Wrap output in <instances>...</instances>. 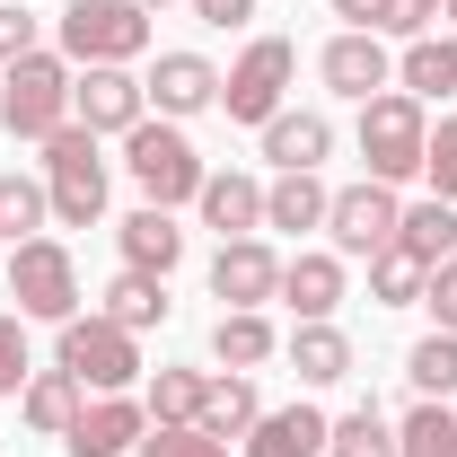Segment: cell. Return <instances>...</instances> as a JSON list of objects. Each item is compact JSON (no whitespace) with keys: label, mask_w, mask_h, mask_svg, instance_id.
Here are the masks:
<instances>
[{"label":"cell","mask_w":457,"mask_h":457,"mask_svg":"<svg viewBox=\"0 0 457 457\" xmlns=\"http://www.w3.org/2000/svg\"><path fill=\"white\" fill-rule=\"evenodd\" d=\"M255 413H264L255 378H246V370H228V378H212V396H203V413H194V431H212V440H246V431H255Z\"/></svg>","instance_id":"cb8c5ba5"},{"label":"cell","mask_w":457,"mask_h":457,"mask_svg":"<svg viewBox=\"0 0 457 457\" xmlns=\"http://www.w3.org/2000/svg\"><path fill=\"white\" fill-rule=\"evenodd\" d=\"M97 317H114L123 335H141V326H168V273H132V264H123V273L106 282V308H97Z\"/></svg>","instance_id":"603a6c76"},{"label":"cell","mask_w":457,"mask_h":457,"mask_svg":"<svg viewBox=\"0 0 457 457\" xmlns=\"http://www.w3.org/2000/svg\"><path fill=\"white\" fill-rule=\"evenodd\" d=\"M326 150H335V123H326V114L317 106H299V114H273V123H264V159H273V168H326Z\"/></svg>","instance_id":"9a60e30c"},{"label":"cell","mask_w":457,"mask_h":457,"mask_svg":"<svg viewBox=\"0 0 457 457\" xmlns=\"http://www.w3.org/2000/svg\"><path fill=\"white\" fill-rule=\"evenodd\" d=\"M132 457H228V440H212V431H194V422H150Z\"/></svg>","instance_id":"836d02e7"},{"label":"cell","mask_w":457,"mask_h":457,"mask_svg":"<svg viewBox=\"0 0 457 457\" xmlns=\"http://www.w3.org/2000/svg\"><path fill=\"white\" fill-rule=\"evenodd\" d=\"M150 54V9L141 0H71L62 9V62L97 71V62H141Z\"/></svg>","instance_id":"3957f363"},{"label":"cell","mask_w":457,"mask_h":457,"mask_svg":"<svg viewBox=\"0 0 457 457\" xmlns=\"http://www.w3.org/2000/svg\"><path fill=\"white\" fill-rule=\"evenodd\" d=\"M9 299L18 317H45V326H71L79 317V264L62 237H18L9 246Z\"/></svg>","instance_id":"8992f818"},{"label":"cell","mask_w":457,"mask_h":457,"mask_svg":"<svg viewBox=\"0 0 457 457\" xmlns=\"http://www.w3.org/2000/svg\"><path fill=\"white\" fill-rule=\"evenodd\" d=\"M282 299L299 308V326H308V317H335L343 308V255H290L282 264Z\"/></svg>","instance_id":"7402d4cb"},{"label":"cell","mask_w":457,"mask_h":457,"mask_svg":"<svg viewBox=\"0 0 457 457\" xmlns=\"http://www.w3.org/2000/svg\"><path fill=\"white\" fill-rule=\"evenodd\" d=\"M326 413L317 404H282V413H255V431H246V457H317L326 449Z\"/></svg>","instance_id":"2e32d148"},{"label":"cell","mask_w":457,"mask_h":457,"mask_svg":"<svg viewBox=\"0 0 457 457\" xmlns=\"http://www.w3.org/2000/svg\"><path fill=\"white\" fill-rule=\"evenodd\" d=\"M431 18H440V0H378V18H370V36H431Z\"/></svg>","instance_id":"8d00e7d4"},{"label":"cell","mask_w":457,"mask_h":457,"mask_svg":"<svg viewBox=\"0 0 457 457\" xmlns=\"http://www.w3.org/2000/svg\"><path fill=\"white\" fill-rule=\"evenodd\" d=\"M396 246L413 255V264H449V246H457V203H413L404 212V228H396Z\"/></svg>","instance_id":"4316f807"},{"label":"cell","mask_w":457,"mask_h":457,"mask_svg":"<svg viewBox=\"0 0 457 457\" xmlns=\"http://www.w3.org/2000/svg\"><path fill=\"white\" fill-rule=\"evenodd\" d=\"M212 361H220V370H264V361H273V326H264L255 308H220V326H212Z\"/></svg>","instance_id":"484cf974"},{"label":"cell","mask_w":457,"mask_h":457,"mask_svg":"<svg viewBox=\"0 0 457 457\" xmlns=\"http://www.w3.org/2000/svg\"><path fill=\"white\" fill-rule=\"evenodd\" d=\"M194 18H203V27H246L255 0H194Z\"/></svg>","instance_id":"ab89813d"},{"label":"cell","mask_w":457,"mask_h":457,"mask_svg":"<svg viewBox=\"0 0 457 457\" xmlns=\"http://www.w3.org/2000/svg\"><path fill=\"white\" fill-rule=\"evenodd\" d=\"M212 299H220V308H264V299H282V255H273L264 237H220V255H212Z\"/></svg>","instance_id":"8fae6325"},{"label":"cell","mask_w":457,"mask_h":457,"mask_svg":"<svg viewBox=\"0 0 457 457\" xmlns=\"http://www.w3.org/2000/svg\"><path fill=\"white\" fill-rule=\"evenodd\" d=\"M141 114H150V88L132 79V62H97L71 79V123H88V132H132Z\"/></svg>","instance_id":"30bf717a"},{"label":"cell","mask_w":457,"mask_h":457,"mask_svg":"<svg viewBox=\"0 0 457 457\" xmlns=\"http://www.w3.org/2000/svg\"><path fill=\"white\" fill-rule=\"evenodd\" d=\"M290 370H299L308 387H335V378H352V335H343L335 317H308V326L290 335Z\"/></svg>","instance_id":"d6986e66"},{"label":"cell","mask_w":457,"mask_h":457,"mask_svg":"<svg viewBox=\"0 0 457 457\" xmlns=\"http://www.w3.org/2000/svg\"><path fill=\"white\" fill-rule=\"evenodd\" d=\"M141 431H150V404L97 396V404H79V422L62 431V449L71 457H123V449H141Z\"/></svg>","instance_id":"4fadbf2b"},{"label":"cell","mask_w":457,"mask_h":457,"mask_svg":"<svg viewBox=\"0 0 457 457\" xmlns=\"http://www.w3.org/2000/svg\"><path fill=\"white\" fill-rule=\"evenodd\" d=\"M0 123H9V141H36L45 150L62 123H71V62L45 54V45L27 62H9L0 71Z\"/></svg>","instance_id":"6da1fadb"},{"label":"cell","mask_w":457,"mask_h":457,"mask_svg":"<svg viewBox=\"0 0 457 457\" xmlns=\"http://www.w3.org/2000/svg\"><path fill=\"white\" fill-rule=\"evenodd\" d=\"M203 396H212L203 370H159V378H150V422H194Z\"/></svg>","instance_id":"d6a6232c"},{"label":"cell","mask_w":457,"mask_h":457,"mask_svg":"<svg viewBox=\"0 0 457 457\" xmlns=\"http://www.w3.org/2000/svg\"><path fill=\"white\" fill-rule=\"evenodd\" d=\"M387 71H396V62H387V36H370V27H343L335 45L317 54V79H326L335 97H352V106H370V97L387 88Z\"/></svg>","instance_id":"7c38bea8"},{"label":"cell","mask_w":457,"mask_h":457,"mask_svg":"<svg viewBox=\"0 0 457 457\" xmlns=\"http://www.w3.org/2000/svg\"><path fill=\"white\" fill-rule=\"evenodd\" d=\"M27 54H36V9L0 0V71H9V62H27Z\"/></svg>","instance_id":"74e56055"},{"label":"cell","mask_w":457,"mask_h":457,"mask_svg":"<svg viewBox=\"0 0 457 457\" xmlns=\"http://www.w3.org/2000/svg\"><path fill=\"white\" fill-rule=\"evenodd\" d=\"M422 308L440 317V335H457V255H449V264H431V282H422Z\"/></svg>","instance_id":"f35d334b"},{"label":"cell","mask_w":457,"mask_h":457,"mask_svg":"<svg viewBox=\"0 0 457 457\" xmlns=\"http://www.w3.org/2000/svg\"><path fill=\"white\" fill-rule=\"evenodd\" d=\"M396 457H457V413H449L440 396H422V404L396 422Z\"/></svg>","instance_id":"83f0119b"},{"label":"cell","mask_w":457,"mask_h":457,"mask_svg":"<svg viewBox=\"0 0 457 457\" xmlns=\"http://www.w3.org/2000/svg\"><path fill=\"white\" fill-rule=\"evenodd\" d=\"M404 378H413V396H457V335H422L404 352Z\"/></svg>","instance_id":"f1b7e54d"},{"label":"cell","mask_w":457,"mask_h":457,"mask_svg":"<svg viewBox=\"0 0 457 457\" xmlns=\"http://www.w3.org/2000/svg\"><path fill=\"white\" fill-rule=\"evenodd\" d=\"M326 228H335V255H387V246H396V228H404L396 185H378V176L343 185L335 203H326Z\"/></svg>","instance_id":"9c48e42d"},{"label":"cell","mask_w":457,"mask_h":457,"mask_svg":"<svg viewBox=\"0 0 457 457\" xmlns=\"http://www.w3.org/2000/svg\"><path fill=\"white\" fill-rule=\"evenodd\" d=\"M123 168H132V185H141V194H150L159 212L194 203V194H203V176H212L203 159H194V141H185L176 123H150V114H141V123L123 132Z\"/></svg>","instance_id":"277c9868"},{"label":"cell","mask_w":457,"mask_h":457,"mask_svg":"<svg viewBox=\"0 0 457 457\" xmlns=\"http://www.w3.org/2000/svg\"><path fill=\"white\" fill-rule=\"evenodd\" d=\"M422 141H431V114H422V97L378 88V97L361 106V159H370V176H378V185L422 176Z\"/></svg>","instance_id":"5b68a950"},{"label":"cell","mask_w":457,"mask_h":457,"mask_svg":"<svg viewBox=\"0 0 457 457\" xmlns=\"http://www.w3.org/2000/svg\"><path fill=\"white\" fill-rule=\"evenodd\" d=\"M440 18H457V0H440Z\"/></svg>","instance_id":"b9f144b4"},{"label":"cell","mask_w":457,"mask_h":457,"mask_svg":"<svg viewBox=\"0 0 457 457\" xmlns=\"http://www.w3.org/2000/svg\"><path fill=\"white\" fill-rule=\"evenodd\" d=\"M422 176H431V194H440V203H457V114L431 123V141H422Z\"/></svg>","instance_id":"e575fe53"},{"label":"cell","mask_w":457,"mask_h":457,"mask_svg":"<svg viewBox=\"0 0 457 457\" xmlns=\"http://www.w3.org/2000/svg\"><path fill=\"white\" fill-rule=\"evenodd\" d=\"M54 370H71L79 387H97V396H123L132 378H141V352H132V335L114 326V317H71L54 343Z\"/></svg>","instance_id":"52a82bcc"},{"label":"cell","mask_w":457,"mask_h":457,"mask_svg":"<svg viewBox=\"0 0 457 457\" xmlns=\"http://www.w3.org/2000/svg\"><path fill=\"white\" fill-rule=\"evenodd\" d=\"M141 9H168V0H141Z\"/></svg>","instance_id":"7bdbcfd3"},{"label":"cell","mask_w":457,"mask_h":457,"mask_svg":"<svg viewBox=\"0 0 457 457\" xmlns=\"http://www.w3.org/2000/svg\"><path fill=\"white\" fill-rule=\"evenodd\" d=\"M396 79H404V97H457V36L440 45V36H413L404 45V62H396Z\"/></svg>","instance_id":"d4e9b609"},{"label":"cell","mask_w":457,"mask_h":457,"mask_svg":"<svg viewBox=\"0 0 457 457\" xmlns=\"http://www.w3.org/2000/svg\"><path fill=\"white\" fill-rule=\"evenodd\" d=\"M45 203H54L62 228L106 220V159H97V132L88 123H62L45 141Z\"/></svg>","instance_id":"7a4b0ae2"},{"label":"cell","mask_w":457,"mask_h":457,"mask_svg":"<svg viewBox=\"0 0 457 457\" xmlns=\"http://www.w3.org/2000/svg\"><path fill=\"white\" fill-rule=\"evenodd\" d=\"M326 203H335V194L317 185V168H290V176L264 185V228H290V237H299V228H326Z\"/></svg>","instance_id":"ffe728a7"},{"label":"cell","mask_w":457,"mask_h":457,"mask_svg":"<svg viewBox=\"0 0 457 457\" xmlns=\"http://www.w3.org/2000/svg\"><path fill=\"white\" fill-rule=\"evenodd\" d=\"M114 237H123V264H132V273H176V255H185V228H176V212H159V203H141Z\"/></svg>","instance_id":"ac0fdd59"},{"label":"cell","mask_w":457,"mask_h":457,"mask_svg":"<svg viewBox=\"0 0 457 457\" xmlns=\"http://www.w3.org/2000/svg\"><path fill=\"white\" fill-rule=\"evenodd\" d=\"M326 449H335V457H396V431H387L378 404H352L335 431H326Z\"/></svg>","instance_id":"4dcf8cb0"},{"label":"cell","mask_w":457,"mask_h":457,"mask_svg":"<svg viewBox=\"0 0 457 457\" xmlns=\"http://www.w3.org/2000/svg\"><path fill=\"white\" fill-rule=\"evenodd\" d=\"M27 378H36V361H27V317L9 308V317H0V396H18Z\"/></svg>","instance_id":"d590c367"},{"label":"cell","mask_w":457,"mask_h":457,"mask_svg":"<svg viewBox=\"0 0 457 457\" xmlns=\"http://www.w3.org/2000/svg\"><path fill=\"white\" fill-rule=\"evenodd\" d=\"M150 88V106L168 114V123H185V114H203V106H220V71L203 54H159V71L141 79Z\"/></svg>","instance_id":"5bb4252c"},{"label":"cell","mask_w":457,"mask_h":457,"mask_svg":"<svg viewBox=\"0 0 457 457\" xmlns=\"http://www.w3.org/2000/svg\"><path fill=\"white\" fill-rule=\"evenodd\" d=\"M45 176H0V237L18 246V237H45Z\"/></svg>","instance_id":"f546056e"},{"label":"cell","mask_w":457,"mask_h":457,"mask_svg":"<svg viewBox=\"0 0 457 457\" xmlns=\"http://www.w3.org/2000/svg\"><path fill=\"white\" fill-rule=\"evenodd\" d=\"M335 18H352V27H370V18H378V0H335Z\"/></svg>","instance_id":"60d3db41"},{"label":"cell","mask_w":457,"mask_h":457,"mask_svg":"<svg viewBox=\"0 0 457 457\" xmlns=\"http://www.w3.org/2000/svg\"><path fill=\"white\" fill-rule=\"evenodd\" d=\"M79 404H88V387H79L71 370H36V378L18 387V413H27V422H36L45 440H62V431L79 422Z\"/></svg>","instance_id":"44dd1931"},{"label":"cell","mask_w":457,"mask_h":457,"mask_svg":"<svg viewBox=\"0 0 457 457\" xmlns=\"http://www.w3.org/2000/svg\"><path fill=\"white\" fill-rule=\"evenodd\" d=\"M290 71H299V54H290L282 36H255V45L237 54V71L220 79L228 123H273V114H282V97H290Z\"/></svg>","instance_id":"ba28073f"},{"label":"cell","mask_w":457,"mask_h":457,"mask_svg":"<svg viewBox=\"0 0 457 457\" xmlns=\"http://www.w3.org/2000/svg\"><path fill=\"white\" fill-rule=\"evenodd\" d=\"M194 203H203V220L220 228V237H255V228H264V185H255V176H237V168L203 176V194H194Z\"/></svg>","instance_id":"e0dca14e"},{"label":"cell","mask_w":457,"mask_h":457,"mask_svg":"<svg viewBox=\"0 0 457 457\" xmlns=\"http://www.w3.org/2000/svg\"><path fill=\"white\" fill-rule=\"evenodd\" d=\"M422 282H431V264H413L404 246L370 255V299H378V308H413V299H422Z\"/></svg>","instance_id":"1f68e13d"}]
</instances>
